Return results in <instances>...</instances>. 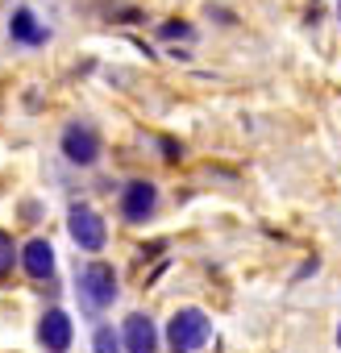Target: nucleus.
<instances>
[{
  "mask_svg": "<svg viewBox=\"0 0 341 353\" xmlns=\"http://www.w3.org/2000/svg\"><path fill=\"white\" fill-rule=\"evenodd\" d=\"M121 345H125V353H158L162 349V328L154 324L150 312H129L121 320Z\"/></svg>",
  "mask_w": 341,
  "mask_h": 353,
  "instance_id": "7",
  "label": "nucleus"
},
{
  "mask_svg": "<svg viewBox=\"0 0 341 353\" xmlns=\"http://www.w3.org/2000/svg\"><path fill=\"white\" fill-rule=\"evenodd\" d=\"M92 353H125V345H121V324L96 320V328H92Z\"/></svg>",
  "mask_w": 341,
  "mask_h": 353,
  "instance_id": "11",
  "label": "nucleus"
},
{
  "mask_svg": "<svg viewBox=\"0 0 341 353\" xmlns=\"http://www.w3.org/2000/svg\"><path fill=\"white\" fill-rule=\"evenodd\" d=\"M158 38H166V42H175V38H179V42H192L196 30H192L188 21H162V26H158Z\"/></svg>",
  "mask_w": 341,
  "mask_h": 353,
  "instance_id": "12",
  "label": "nucleus"
},
{
  "mask_svg": "<svg viewBox=\"0 0 341 353\" xmlns=\"http://www.w3.org/2000/svg\"><path fill=\"white\" fill-rule=\"evenodd\" d=\"M337 17H341V5H337Z\"/></svg>",
  "mask_w": 341,
  "mask_h": 353,
  "instance_id": "15",
  "label": "nucleus"
},
{
  "mask_svg": "<svg viewBox=\"0 0 341 353\" xmlns=\"http://www.w3.org/2000/svg\"><path fill=\"white\" fill-rule=\"evenodd\" d=\"M34 336H38V345H42L46 353H67V349L75 345V320H71V312L59 307V303H50V307L38 316Z\"/></svg>",
  "mask_w": 341,
  "mask_h": 353,
  "instance_id": "6",
  "label": "nucleus"
},
{
  "mask_svg": "<svg viewBox=\"0 0 341 353\" xmlns=\"http://www.w3.org/2000/svg\"><path fill=\"white\" fill-rule=\"evenodd\" d=\"M75 299H79V312L84 316H104L117 299H121V274L113 262L104 258H92L75 270Z\"/></svg>",
  "mask_w": 341,
  "mask_h": 353,
  "instance_id": "1",
  "label": "nucleus"
},
{
  "mask_svg": "<svg viewBox=\"0 0 341 353\" xmlns=\"http://www.w3.org/2000/svg\"><path fill=\"white\" fill-rule=\"evenodd\" d=\"M9 38H13L17 46L38 50V46H46V42H50V30L38 21V13H34L30 5H17V9L9 13Z\"/></svg>",
  "mask_w": 341,
  "mask_h": 353,
  "instance_id": "9",
  "label": "nucleus"
},
{
  "mask_svg": "<svg viewBox=\"0 0 341 353\" xmlns=\"http://www.w3.org/2000/svg\"><path fill=\"white\" fill-rule=\"evenodd\" d=\"M21 274L30 283H55L59 274V254L50 245V237H30L21 245Z\"/></svg>",
  "mask_w": 341,
  "mask_h": 353,
  "instance_id": "8",
  "label": "nucleus"
},
{
  "mask_svg": "<svg viewBox=\"0 0 341 353\" xmlns=\"http://www.w3.org/2000/svg\"><path fill=\"white\" fill-rule=\"evenodd\" d=\"M213 341V320L204 307H175L162 328V345L170 353H200Z\"/></svg>",
  "mask_w": 341,
  "mask_h": 353,
  "instance_id": "2",
  "label": "nucleus"
},
{
  "mask_svg": "<svg viewBox=\"0 0 341 353\" xmlns=\"http://www.w3.org/2000/svg\"><path fill=\"white\" fill-rule=\"evenodd\" d=\"M162 154H166L170 162H179V158H184V145H175L170 137H162Z\"/></svg>",
  "mask_w": 341,
  "mask_h": 353,
  "instance_id": "13",
  "label": "nucleus"
},
{
  "mask_svg": "<svg viewBox=\"0 0 341 353\" xmlns=\"http://www.w3.org/2000/svg\"><path fill=\"white\" fill-rule=\"evenodd\" d=\"M117 212L125 225H150L158 216V183L154 179H129L117 196Z\"/></svg>",
  "mask_w": 341,
  "mask_h": 353,
  "instance_id": "4",
  "label": "nucleus"
},
{
  "mask_svg": "<svg viewBox=\"0 0 341 353\" xmlns=\"http://www.w3.org/2000/svg\"><path fill=\"white\" fill-rule=\"evenodd\" d=\"M13 270H21V245L9 229H0V287L13 279Z\"/></svg>",
  "mask_w": 341,
  "mask_h": 353,
  "instance_id": "10",
  "label": "nucleus"
},
{
  "mask_svg": "<svg viewBox=\"0 0 341 353\" xmlns=\"http://www.w3.org/2000/svg\"><path fill=\"white\" fill-rule=\"evenodd\" d=\"M67 233H71L75 250H84V254H92V258L108 245V221H104L92 204H71V208H67Z\"/></svg>",
  "mask_w": 341,
  "mask_h": 353,
  "instance_id": "3",
  "label": "nucleus"
},
{
  "mask_svg": "<svg viewBox=\"0 0 341 353\" xmlns=\"http://www.w3.org/2000/svg\"><path fill=\"white\" fill-rule=\"evenodd\" d=\"M59 150L71 166H96L100 154H104V137L88 125V121H67L63 137H59Z\"/></svg>",
  "mask_w": 341,
  "mask_h": 353,
  "instance_id": "5",
  "label": "nucleus"
},
{
  "mask_svg": "<svg viewBox=\"0 0 341 353\" xmlns=\"http://www.w3.org/2000/svg\"><path fill=\"white\" fill-rule=\"evenodd\" d=\"M21 216H26V221H38V216H42V204L26 200V204H21Z\"/></svg>",
  "mask_w": 341,
  "mask_h": 353,
  "instance_id": "14",
  "label": "nucleus"
}]
</instances>
